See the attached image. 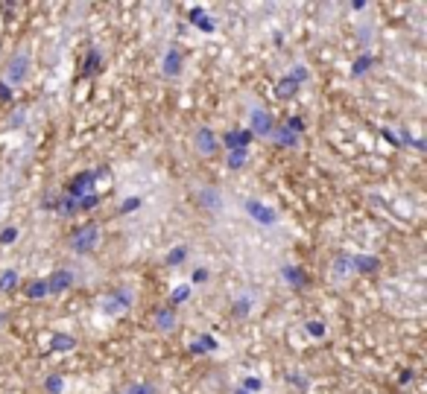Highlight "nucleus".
<instances>
[{
    "label": "nucleus",
    "mask_w": 427,
    "mask_h": 394,
    "mask_svg": "<svg viewBox=\"0 0 427 394\" xmlns=\"http://www.w3.org/2000/svg\"><path fill=\"white\" fill-rule=\"evenodd\" d=\"M30 68H32V56H30L27 47H21L18 53L9 56V62L4 68V79H0V82H4V85H24L27 76H30Z\"/></svg>",
    "instance_id": "obj_1"
},
{
    "label": "nucleus",
    "mask_w": 427,
    "mask_h": 394,
    "mask_svg": "<svg viewBox=\"0 0 427 394\" xmlns=\"http://www.w3.org/2000/svg\"><path fill=\"white\" fill-rule=\"evenodd\" d=\"M243 210H246L249 220H255L258 225H266V228L278 225V210L269 208V205L261 202V199H246V202H243Z\"/></svg>",
    "instance_id": "obj_2"
},
{
    "label": "nucleus",
    "mask_w": 427,
    "mask_h": 394,
    "mask_svg": "<svg viewBox=\"0 0 427 394\" xmlns=\"http://www.w3.org/2000/svg\"><path fill=\"white\" fill-rule=\"evenodd\" d=\"M97 243H100V228L97 225H82L70 234V248L76 254H91L97 248Z\"/></svg>",
    "instance_id": "obj_3"
},
{
    "label": "nucleus",
    "mask_w": 427,
    "mask_h": 394,
    "mask_svg": "<svg viewBox=\"0 0 427 394\" xmlns=\"http://www.w3.org/2000/svg\"><path fill=\"white\" fill-rule=\"evenodd\" d=\"M276 129V120H273V114H269L266 108L255 106L249 111V134L252 137H269Z\"/></svg>",
    "instance_id": "obj_4"
},
{
    "label": "nucleus",
    "mask_w": 427,
    "mask_h": 394,
    "mask_svg": "<svg viewBox=\"0 0 427 394\" xmlns=\"http://www.w3.org/2000/svg\"><path fill=\"white\" fill-rule=\"evenodd\" d=\"M193 199H197V205H199L205 213H223V193H220L217 187L199 184L197 190H193Z\"/></svg>",
    "instance_id": "obj_5"
},
{
    "label": "nucleus",
    "mask_w": 427,
    "mask_h": 394,
    "mask_svg": "<svg viewBox=\"0 0 427 394\" xmlns=\"http://www.w3.org/2000/svg\"><path fill=\"white\" fill-rule=\"evenodd\" d=\"M129 307H132V292L129 289H114L100 301V310L106 315H123V312H129Z\"/></svg>",
    "instance_id": "obj_6"
},
{
    "label": "nucleus",
    "mask_w": 427,
    "mask_h": 394,
    "mask_svg": "<svg viewBox=\"0 0 427 394\" xmlns=\"http://www.w3.org/2000/svg\"><path fill=\"white\" fill-rule=\"evenodd\" d=\"M193 149H197L199 155H205V158L217 155V152H220V137H217V132L208 129V126H199L197 132H193Z\"/></svg>",
    "instance_id": "obj_7"
},
{
    "label": "nucleus",
    "mask_w": 427,
    "mask_h": 394,
    "mask_svg": "<svg viewBox=\"0 0 427 394\" xmlns=\"http://www.w3.org/2000/svg\"><path fill=\"white\" fill-rule=\"evenodd\" d=\"M354 254H345V251H340L337 258H334V263H331V281H337V284H348L354 278Z\"/></svg>",
    "instance_id": "obj_8"
},
{
    "label": "nucleus",
    "mask_w": 427,
    "mask_h": 394,
    "mask_svg": "<svg viewBox=\"0 0 427 394\" xmlns=\"http://www.w3.org/2000/svg\"><path fill=\"white\" fill-rule=\"evenodd\" d=\"M94 182H97V172H94V170H85V172H80V175H73L70 184H68V196H70V199H82V196H91L94 187H97Z\"/></svg>",
    "instance_id": "obj_9"
},
{
    "label": "nucleus",
    "mask_w": 427,
    "mask_h": 394,
    "mask_svg": "<svg viewBox=\"0 0 427 394\" xmlns=\"http://www.w3.org/2000/svg\"><path fill=\"white\" fill-rule=\"evenodd\" d=\"M44 284H47V295L68 292V289L76 284V272H70V269H56L53 274H47V278H44Z\"/></svg>",
    "instance_id": "obj_10"
},
{
    "label": "nucleus",
    "mask_w": 427,
    "mask_h": 394,
    "mask_svg": "<svg viewBox=\"0 0 427 394\" xmlns=\"http://www.w3.org/2000/svg\"><path fill=\"white\" fill-rule=\"evenodd\" d=\"M249 144H252L249 129H231V132H225V137H220V146H228V152L231 149H246Z\"/></svg>",
    "instance_id": "obj_11"
},
{
    "label": "nucleus",
    "mask_w": 427,
    "mask_h": 394,
    "mask_svg": "<svg viewBox=\"0 0 427 394\" xmlns=\"http://www.w3.org/2000/svg\"><path fill=\"white\" fill-rule=\"evenodd\" d=\"M155 330L159 333H170V330H176V310H173L170 304L167 307H159L155 310Z\"/></svg>",
    "instance_id": "obj_12"
},
{
    "label": "nucleus",
    "mask_w": 427,
    "mask_h": 394,
    "mask_svg": "<svg viewBox=\"0 0 427 394\" xmlns=\"http://www.w3.org/2000/svg\"><path fill=\"white\" fill-rule=\"evenodd\" d=\"M161 70H164V76H170V79H176V76L182 73V50H179V47H170V50L164 53Z\"/></svg>",
    "instance_id": "obj_13"
},
{
    "label": "nucleus",
    "mask_w": 427,
    "mask_h": 394,
    "mask_svg": "<svg viewBox=\"0 0 427 394\" xmlns=\"http://www.w3.org/2000/svg\"><path fill=\"white\" fill-rule=\"evenodd\" d=\"M281 278H284L287 286H293V289H304V286L310 284L307 272L299 269V266H284V269H281Z\"/></svg>",
    "instance_id": "obj_14"
},
{
    "label": "nucleus",
    "mask_w": 427,
    "mask_h": 394,
    "mask_svg": "<svg viewBox=\"0 0 427 394\" xmlns=\"http://www.w3.org/2000/svg\"><path fill=\"white\" fill-rule=\"evenodd\" d=\"M252 307H255V292H240L237 298H235L231 312H235V319H246V315L252 312Z\"/></svg>",
    "instance_id": "obj_15"
},
{
    "label": "nucleus",
    "mask_w": 427,
    "mask_h": 394,
    "mask_svg": "<svg viewBox=\"0 0 427 394\" xmlns=\"http://www.w3.org/2000/svg\"><path fill=\"white\" fill-rule=\"evenodd\" d=\"M269 137H273V141H276L278 146H287V149H296V146H299V134H296V132H290L287 126H276Z\"/></svg>",
    "instance_id": "obj_16"
},
{
    "label": "nucleus",
    "mask_w": 427,
    "mask_h": 394,
    "mask_svg": "<svg viewBox=\"0 0 427 394\" xmlns=\"http://www.w3.org/2000/svg\"><path fill=\"white\" fill-rule=\"evenodd\" d=\"M73 348H76V339H73V336H68V333H53L50 350H56V353H68V350H73Z\"/></svg>",
    "instance_id": "obj_17"
},
{
    "label": "nucleus",
    "mask_w": 427,
    "mask_h": 394,
    "mask_svg": "<svg viewBox=\"0 0 427 394\" xmlns=\"http://www.w3.org/2000/svg\"><path fill=\"white\" fill-rule=\"evenodd\" d=\"M217 348H220V342L214 339V336H208V333H205V336H199L197 342H190V353H211V350H217Z\"/></svg>",
    "instance_id": "obj_18"
},
{
    "label": "nucleus",
    "mask_w": 427,
    "mask_h": 394,
    "mask_svg": "<svg viewBox=\"0 0 427 394\" xmlns=\"http://www.w3.org/2000/svg\"><path fill=\"white\" fill-rule=\"evenodd\" d=\"M380 263H378V258H366V254H354V272L360 274H372L375 269H378Z\"/></svg>",
    "instance_id": "obj_19"
},
{
    "label": "nucleus",
    "mask_w": 427,
    "mask_h": 394,
    "mask_svg": "<svg viewBox=\"0 0 427 394\" xmlns=\"http://www.w3.org/2000/svg\"><path fill=\"white\" fill-rule=\"evenodd\" d=\"M103 68V56H100V50H88V56H85V70H82V76H94L97 70Z\"/></svg>",
    "instance_id": "obj_20"
},
{
    "label": "nucleus",
    "mask_w": 427,
    "mask_h": 394,
    "mask_svg": "<svg viewBox=\"0 0 427 394\" xmlns=\"http://www.w3.org/2000/svg\"><path fill=\"white\" fill-rule=\"evenodd\" d=\"M246 158H249L246 149H231V152H228V170H240V167H246Z\"/></svg>",
    "instance_id": "obj_21"
},
{
    "label": "nucleus",
    "mask_w": 427,
    "mask_h": 394,
    "mask_svg": "<svg viewBox=\"0 0 427 394\" xmlns=\"http://www.w3.org/2000/svg\"><path fill=\"white\" fill-rule=\"evenodd\" d=\"M185 260H187V246L170 248V254H167V266H182Z\"/></svg>",
    "instance_id": "obj_22"
},
{
    "label": "nucleus",
    "mask_w": 427,
    "mask_h": 394,
    "mask_svg": "<svg viewBox=\"0 0 427 394\" xmlns=\"http://www.w3.org/2000/svg\"><path fill=\"white\" fill-rule=\"evenodd\" d=\"M296 88H299V85L293 82V79H290V76H284L281 82L276 85V94L281 96V100H287V96H293V94H296Z\"/></svg>",
    "instance_id": "obj_23"
},
{
    "label": "nucleus",
    "mask_w": 427,
    "mask_h": 394,
    "mask_svg": "<svg viewBox=\"0 0 427 394\" xmlns=\"http://www.w3.org/2000/svg\"><path fill=\"white\" fill-rule=\"evenodd\" d=\"M18 286V272L15 269H6L4 274H0V292H12Z\"/></svg>",
    "instance_id": "obj_24"
},
{
    "label": "nucleus",
    "mask_w": 427,
    "mask_h": 394,
    "mask_svg": "<svg viewBox=\"0 0 427 394\" xmlns=\"http://www.w3.org/2000/svg\"><path fill=\"white\" fill-rule=\"evenodd\" d=\"M375 65V56H360V58H354V65H352V73L354 76H363L369 68Z\"/></svg>",
    "instance_id": "obj_25"
},
{
    "label": "nucleus",
    "mask_w": 427,
    "mask_h": 394,
    "mask_svg": "<svg viewBox=\"0 0 427 394\" xmlns=\"http://www.w3.org/2000/svg\"><path fill=\"white\" fill-rule=\"evenodd\" d=\"M27 295H30L32 301L44 298V295H47V284H44V281H32V284H27Z\"/></svg>",
    "instance_id": "obj_26"
},
{
    "label": "nucleus",
    "mask_w": 427,
    "mask_h": 394,
    "mask_svg": "<svg viewBox=\"0 0 427 394\" xmlns=\"http://www.w3.org/2000/svg\"><path fill=\"white\" fill-rule=\"evenodd\" d=\"M190 298V286L187 284H182V286H176L170 292V304H185Z\"/></svg>",
    "instance_id": "obj_27"
},
{
    "label": "nucleus",
    "mask_w": 427,
    "mask_h": 394,
    "mask_svg": "<svg viewBox=\"0 0 427 394\" xmlns=\"http://www.w3.org/2000/svg\"><path fill=\"white\" fill-rule=\"evenodd\" d=\"M120 394H155V386H152V383H132V386H126Z\"/></svg>",
    "instance_id": "obj_28"
},
{
    "label": "nucleus",
    "mask_w": 427,
    "mask_h": 394,
    "mask_svg": "<svg viewBox=\"0 0 427 394\" xmlns=\"http://www.w3.org/2000/svg\"><path fill=\"white\" fill-rule=\"evenodd\" d=\"M100 205V196L91 193V196H82V199H76V210H94Z\"/></svg>",
    "instance_id": "obj_29"
},
{
    "label": "nucleus",
    "mask_w": 427,
    "mask_h": 394,
    "mask_svg": "<svg viewBox=\"0 0 427 394\" xmlns=\"http://www.w3.org/2000/svg\"><path fill=\"white\" fill-rule=\"evenodd\" d=\"M44 388H47L50 394H62V391H65V380L59 377V374H53V377H47Z\"/></svg>",
    "instance_id": "obj_30"
},
{
    "label": "nucleus",
    "mask_w": 427,
    "mask_h": 394,
    "mask_svg": "<svg viewBox=\"0 0 427 394\" xmlns=\"http://www.w3.org/2000/svg\"><path fill=\"white\" fill-rule=\"evenodd\" d=\"M240 388H243V391H249V394H258V391H264V383H261L258 377H243Z\"/></svg>",
    "instance_id": "obj_31"
},
{
    "label": "nucleus",
    "mask_w": 427,
    "mask_h": 394,
    "mask_svg": "<svg viewBox=\"0 0 427 394\" xmlns=\"http://www.w3.org/2000/svg\"><path fill=\"white\" fill-rule=\"evenodd\" d=\"M307 333H310L314 339H322V336H325V324H322V322H307Z\"/></svg>",
    "instance_id": "obj_32"
},
{
    "label": "nucleus",
    "mask_w": 427,
    "mask_h": 394,
    "mask_svg": "<svg viewBox=\"0 0 427 394\" xmlns=\"http://www.w3.org/2000/svg\"><path fill=\"white\" fill-rule=\"evenodd\" d=\"M138 208H141V199H138V196H132V199H126V202L120 205V213H135Z\"/></svg>",
    "instance_id": "obj_33"
},
{
    "label": "nucleus",
    "mask_w": 427,
    "mask_h": 394,
    "mask_svg": "<svg viewBox=\"0 0 427 394\" xmlns=\"http://www.w3.org/2000/svg\"><path fill=\"white\" fill-rule=\"evenodd\" d=\"M290 79H293L296 85H299V82H307V70H304L302 65H296L293 70H290Z\"/></svg>",
    "instance_id": "obj_34"
},
{
    "label": "nucleus",
    "mask_w": 427,
    "mask_h": 394,
    "mask_svg": "<svg viewBox=\"0 0 427 394\" xmlns=\"http://www.w3.org/2000/svg\"><path fill=\"white\" fill-rule=\"evenodd\" d=\"M18 240V228H6L4 234H0V243H4V246H12Z\"/></svg>",
    "instance_id": "obj_35"
},
{
    "label": "nucleus",
    "mask_w": 427,
    "mask_h": 394,
    "mask_svg": "<svg viewBox=\"0 0 427 394\" xmlns=\"http://www.w3.org/2000/svg\"><path fill=\"white\" fill-rule=\"evenodd\" d=\"M208 281V269H197L193 272V284H205Z\"/></svg>",
    "instance_id": "obj_36"
},
{
    "label": "nucleus",
    "mask_w": 427,
    "mask_h": 394,
    "mask_svg": "<svg viewBox=\"0 0 427 394\" xmlns=\"http://www.w3.org/2000/svg\"><path fill=\"white\" fill-rule=\"evenodd\" d=\"M0 100H12V91H9V85H4V82H0Z\"/></svg>",
    "instance_id": "obj_37"
},
{
    "label": "nucleus",
    "mask_w": 427,
    "mask_h": 394,
    "mask_svg": "<svg viewBox=\"0 0 427 394\" xmlns=\"http://www.w3.org/2000/svg\"><path fill=\"white\" fill-rule=\"evenodd\" d=\"M352 9H354V12H360V9H366V4H363V0H354Z\"/></svg>",
    "instance_id": "obj_38"
},
{
    "label": "nucleus",
    "mask_w": 427,
    "mask_h": 394,
    "mask_svg": "<svg viewBox=\"0 0 427 394\" xmlns=\"http://www.w3.org/2000/svg\"><path fill=\"white\" fill-rule=\"evenodd\" d=\"M237 394H249V391H243V388H237Z\"/></svg>",
    "instance_id": "obj_39"
}]
</instances>
